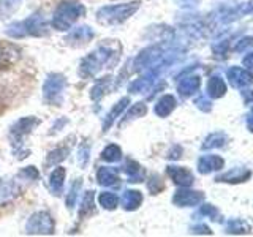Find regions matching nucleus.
<instances>
[{
    "label": "nucleus",
    "mask_w": 253,
    "mask_h": 237,
    "mask_svg": "<svg viewBox=\"0 0 253 237\" xmlns=\"http://www.w3.org/2000/svg\"><path fill=\"white\" fill-rule=\"evenodd\" d=\"M176 2H177V5L184 6V8H192V6H196L200 0H176Z\"/></svg>",
    "instance_id": "41"
},
{
    "label": "nucleus",
    "mask_w": 253,
    "mask_h": 237,
    "mask_svg": "<svg viewBox=\"0 0 253 237\" xmlns=\"http://www.w3.org/2000/svg\"><path fill=\"white\" fill-rule=\"evenodd\" d=\"M247 128L250 133H253V108L249 111V114H247Z\"/></svg>",
    "instance_id": "44"
},
{
    "label": "nucleus",
    "mask_w": 253,
    "mask_h": 237,
    "mask_svg": "<svg viewBox=\"0 0 253 237\" xmlns=\"http://www.w3.org/2000/svg\"><path fill=\"white\" fill-rule=\"evenodd\" d=\"M130 103V98L128 97H125V98H122V100H119L116 105H114V108L111 109V113L106 116V118H105V122H103V131H108L111 126H113V123L117 120L119 117L122 116V113H124V109L126 108V105Z\"/></svg>",
    "instance_id": "19"
},
{
    "label": "nucleus",
    "mask_w": 253,
    "mask_h": 237,
    "mask_svg": "<svg viewBox=\"0 0 253 237\" xmlns=\"http://www.w3.org/2000/svg\"><path fill=\"white\" fill-rule=\"evenodd\" d=\"M121 55V46L116 41L100 44L93 52L84 57L79 63V76L92 78L101 68H113Z\"/></svg>",
    "instance_id": "1"
},
{
    "label": "nucleus",
    "mask_w": 253,
    "mask_h": 237,
    "mask_svg": "<svg viewBox=\"0 0 253 237\" xmlns=\"http://www.w3.org/2000/svg\"><path fill=\"white\" fill-rule=\"evenodd\" d=\"M201 87V79L200 76H185L182 78L177 84V92L182 97H192L196 93Z\"/></svg>",
    "instance_id": "15"
},
{
    "label": "nucleus",
    "mask_w": 253,
    "mask_h": 237,
    "mask_svg": "<svg viewBox=\"0 0 253 237\" xmlns=\"http://www.w3.org/2000/svg\"><path fill=\"white\" fill-rule=\"evenodd\" d=\"M124 172L126 174V177L130 179V182H142L146 177V171L142 169V166L131 160V158H126L125 164H124Z\"/></svg>",
    "instance_id": "18"
},
{
    "label": "nucleus",
    "mask_w": 253,
    "mask_h": 237,
    "mask_svg": "<svg viewBox=\"0 0 253 237\" xmlns=\"http://www.w3.org/2000/svg\"><path fill=\"white\" fill-rule=\"evenodd\" d=\"M21 188L14 180L0 179V205H6L13 202L19 196Z\"/></svg>",
    "instance_id": "12"
},
{
    "label": "nucleus",
    "mask_w": 253,
    "mask_h": 237,
    "mask_svg": "<svg viewBox=\"0 0 253 237\" xmlns=\"http://www.w3.org/2000/svg\"><path fill=\"white\" fill-rule=\"evenodd\" d=\"M67 155H68V149H67V147L54 149L52 152H51L49 155H47L46 164H47V166H57L59 163H62L63 160H65Z\"/></svg>",
    "instance_id": "31"
},
{
    "label": "nucleus",
    "mask_w": 253,
    "mask_h": 237,
    "mask_svg": "<svg viewBox=\"0 0 253 237\" xmlns=\"http://www.w3.org/2000/svg\"><path fill=\"white\" fill-rule=\"evenodd\" d=\"M89 152H90V149H89V146H87V144L79 147V150H78V161H79V164H81V166H85L87 161H89Z\"/></svg>",
    "instance_id": "39"
},
{
    "label": "nucleus",
    "mask_w": 253,
    "mask_h": 237,
    "mask_svg": "<svg viewBox=\"0 0 253 237\" xmlns=\"http://www.w3.org/2000/svg\"><path fill=\"white\" fill-rule=\"evenodd\" d=\"M176 105H177V101H176V98L172 97V95H163V97L158 100L157 105H155V114L160 116V117L169 116L172 111L176 109Z\"/></svg>",
    "instance_id": "22"
},
{
    "label": "nucleus",
    "mask_w": 253,
    "mask_h": 237,
    "mask_svg": "<svg viewBox=\"0 0 253 237\" xmlns=\"http://www.w3.org/2000/svg\"><path fill=\"white\" fill-rule=\"evenodd\" d=\"M166 172L174 180V184L179 187H192L193 184V174L187 168H182V166H168Z\"/></svg>",
    "instance_id": "13"
},
{
    "label": "nucleus",
    "mask_w": 253,
    "mask_h": 237,
    "mask_svg": "<svg viewBox=\"0 0 253 237\" xmlns=\"http://www.w3.org/2000/svg\"><path fill=\"white\" fill-rule=\"evenodd\" d=\"M21 59V49L10 43H0V68H8Z\"/></svg>",
    "instance_id": "11"
},
{
    "label": "nucleus",
    "mask_w": 253,
    "mask_h": 237,
    "mask_svg": "<svg viewBox=\"0 0 253 237\" xmlns=\"http://www.w3.org/2000/svg\"><path fill=\"white\" fill-rule=\"evenodd\" d=\"M250 47H253V37H244L237 41L234 49H236V52H244V51L250 49Z\"/></svg>",
    "instance_id": "37"
},
{
    "label": "nucleus",
    "mask_w": 253,
    "mask_h": 237,
    "mask_svg": "<svg viewBox=\"0 0 253 237\" xmlns=\"http://www.w3.org/2000/svg\"><path fill=\"white\" fill-rule=\"evenodd\" d=\"M97 180L103 187H113L119 184V172L116 168H109V166H101L97 171Z\"/></svg>",
    "instance_id": "17"
},
{
    "label": "nucleus",
    "mask_w": 253,
    "mask_h": 237,
    "mask_svg": "<svg viewBox=\"0 0 253 237\" xmlns=\"http://www.w3.org/2000/svg\"><path fill=\"white\" fill-rule=\"evenodd\" d=\"M206 95L209 98H221L226 93V82L225 79H221L220 76H212L208 82V89H206Z\"/></svg>",
    "instance_id": "21"
},
{
    "label": "nucleus",
    "mask_w": 253,
    "mask_h": 237,
    "mask_svg": "<svg viewBox=\"0 0 253 237\" xmlns=\"http://www.w3.org/2000/svg\"><path fill=\"white\" fill-rule=\"evenodd\" d=\"M65 169L63 168H55L51 176H49V188L54 195H60L62 193V188H63V184H65Z\"/></svg>",
    "instance_id": "23"
},
{
    "label": "nucleus",
    "mask_w": 253,
    "mask_h": 237,
    "mask_svg": "<svg viewBox=\"0 0 253 237\" xmlns=\"http://www.w3.org/2000/svg\"><path fill=\"white\" fill-rule=\"evenodd\" d=\"M85 14L84 5L78 2H62L52 16V27L57 30H68L73 24Z\"/></svg>",
    "instance_id": "4"
},
{
    "label": "nucleus",
    "mask_w": 253,
    "mask_h": 237,
    "mask_svg": "<svg viewBox=\"0 0 253 237\" xmlns=\"http://www.w3.org/2000/svg\"><path fill=\"white\" fill-rule=\"evenodd\" d=\"M101 158L105 161H108V163H117V161L122 160V150L116 144H109V146H106L105 149H103Z\"/></svg>",
    "instance_id": "25"
},
{
    "label": "nucleus",
    "mask_w": 253,
    "mask_h": 237,
    "mask_svg": "<svg viewBox=\"0 0 253 237\" xmlns=\"http://www.w3.org/2000/svg\"><path fill=\"white\" fill-rule=\"evenodd\" d=\"M242 95H244V101H245V105H249L250 101H253V90L242 92Z\"/></svg>",
    "instance_id": "45"
},
{
    "label": "nucleus",
    "mask_w": 253,
    "mask_h": 237,
    "mask_svg": "<svg viewBox=\"0 0 253 237\" xmlns=\"http://www.w3.org/2000/svg\"><path fill=\"white\" fill-rule=\"evenodd\" d=\"M250 231V226L245 223L244 220H229L226 223V233L229 234H244V233H249Z\"/></svg>",
    "instance_id": "29"
},
{
    "label": "nucleus",
    "mask_w": 253,
    "mask_h": 237,
    "mask_svg": "<svg viewBox=\"0 0 253 237\" xmlns=\"http://www.w3.org/2000/svg\"><path fill=\"white\" fill-rule=\"evenodd\" d=\"M54 220L47 212H35L30 215L26 225L27 234H52L54 233Z\"/></svg>",
    "instance_id": "6"
},
{
    "label": "nucleus",
    "mask_w": 253,
    "mask_h": 237,
    "mask_svg": "<svg viewBox=\"0 0 253 237\" xmlns=\"http://www.w3.org/2000/svg\"><path fill=\"white\" fill-rule=\"evenodd\" d=\"M146 113H147V106L144 105V103H136V105L131 106V108L128 109V113L125 114V117H124V120L121 122V125H124V123H126V122L133 120V118L142 117Z\"/></svg>",
    "instance_id": "30"
},
{
    "label": "nucleus",
    "mask_w": 253,
    "mask_h": 237,
    "mask_svg": "<svg viewBox=\"0 0 253 237\" xmlns=\"http://www.w3.org/2000/svg\"><path fill=\"white\" fill-rule=\"evenodd\" d=\"M22 0H0V18L11 16L19 10Z\"/></svg>",
    "instance_id": "28"
},
{
    "label": "nucleus",
    "mask_w": 253,
    "mask_h": 237,
    "mask_svg": "<svg viewBox=\"0 0 253 237\" xmlns=\"http://www.w3.org/2000/svg\"><path fill=\"white\" fill-rule=\"evenodd\" d=\"M193 233L196 234H211V229L208 226H204V225H198L193 228Z\"/></svg>",
    "instance_id": "43"
},
{
    "label": "nucleus",
    "mask_w": 253,
    "mask_h": 237,
    "mask_svg": "<svg viewBox=\"0 0 253 237\" xmlns=\"http://www.w3.org/2000/svg\"><path fill=\"white\" fill-rule=\"evenodd\" d=\"M98 204L106 210H114L119 205V196L111 192H103L98 196Z\"/></svg>",
    "instance_id": "26"
},
{
    "label": "nucleus",
    "mask_w": 253,
    "mask_h": 237,
    "mask_svg": "<svg viewBox=\"0 0 253 237\" xmlns=\"http://www.w3.org/2000/svg\"><path fill=\"white\" fill-rule=\"evenodd\" d=\"M147 188H149V192L152 193V195H157V193H160L162 190L165 188V184H163V180L160 179V176L158 174H152L147 182Z\"/></svg>",
    "instance_id": "33"
},
{
    "label": "nucleus",
    "mask_w": 253,
    "mask_h": 237,
    "mask_svg": "<svg viewBox=\"0 0 253 237\" xmlns=\"http://www.w3.org/2000/svg\"><path fill=\"white\" fill-rule=\"evenodd\" d=\"M95 37V32L89 26H79L76 29H71L70 34L65 37V41L70 46H83L92 41Z\"/></svg>",
    "instance_id": "9"
},
{
    "label": "nucleus",
    "mask_w": 253,
    "mask_h": 237,
    "mask_svg": "<svg viewBox=\"0 0 253 237\" xmlns=\"http://www.w3.org/2000/svg\"><path fill=\"white\" fill-rule=\"evenodd\" d=\"M79 188H81V180H79V179H76V182H75L73 185H71L70 192H68V195H67V207H68V209L75 207Z\"/></svg>",
    "instance_id": "34"
},
{
    "label": "nucleus",
    "mask_w": 253,
    "mask_h": 237,
    "mask_svg": "<svg viewBox=\"0 0 253 237\" xmlns=\"http://www.w3.org/2000/svg\"><path fill=\"white\" fill-rule=\"evenodd\" d=\"M109 79L111 78H103V79H100V81L97 82V85L93 87L92 89V93H90V97H92V100L93 101H98L103 95H106V92H108V89H109Z\"/></svg>",
    "instance_id": "32"
},
{
    "label": "nucleus",
    "mask_w": 253,
    "mask_h": 237,
    "mask_svg": "<svg viewBox=\"0 0 253 237\" xmlns=\"http://www.w3.org/2000/svg\"><path fill=\"white\" fill-rule=\"evenodd\" d=\"M228 82L231 84L234 89L244 90L245 87L253 82V75L249 70H244L241 67H231L228 70Z\"/></svg>",
    "instance_id": "10"
},
{
    "label": "nucleus",
    "mask_w": 253,
    "mask_h": 237,
    "mask_svg": "<svg viewBox=\"0 0 253 237\" xmlns=\"http://www.w3.org/2000/svg\"><path fill=\"white\" fill-rule=\"evenodd\" d=\"M196 215H200V217H209L211 220H218V210L213 207V205L211 204H204L200 207V210H198Z\"/></svg>",
    "instance_id": "35"
},
{
    "label": "nucleus",
    "mask_w": 253,
    "mask_h": 237,
    "mask_svg": "<svg viewBox=\"0 0 253 237\" xmlns=\"http://www.w3.org/2000/svg\"><path fill=\"white\" fill-rule=\"evenodd\" d=\"M244 67L245 70H253V52L247 54L244 57Z\"/></svg>",
    "instance_id": "42"
},
{
    "label": "nucleus",
    "mask_w": 253,
    "mask_h": 237,
    "mask_svg": "<svg viewBox=\"0 0 253 237\" xmlns=\"http://www.w3.org/2000/svg\"><path fill=\"white\" fill-rule=\"evenodd\" d=\"M195 105L196 108H200L201 111H211L212 109V101L208 95H203V97H198L195 100Z\"/></svg>",
    "instance_id": "38"
},
{
    "label": "nucleus",
    "mask_w": 253,
    "mask_h": 237,
    "mask_svg": "<svg viewBox=\"0 0 253 237\" xmlns=\"http://www.w3.org/2000/svg\"><path fill=\"white\" fill-rule=\"evenodd\" d=\"M95 210V195L93 192H85L84 196H83V201H81V209H79V217H85L92 213Z\"/></svg>",
    "instance_id": "27"
},
{
    "label": "nucleus",
    "mask_w": 253,
    "mask_h": 237,
    "mask_svg": "<svg viewBox=\"0 0 253 237\" xmlns=\"http://www.w3.org/2000/svg\"><path fill=\"white\" fill-rule=\"evenodd\" d=\"M47 21L42 13H35L29 16L27 19L21 22H13L8 26L6 34L13 38H22V37H43L47 35Z\"/></svg>",
    "instance_id": "2"
},
{
    "label": "nucleus",
    "mask_w": 253,
    "mask_h": 237,
    "mask_svg": "<svg viewBox=\"0 0 253 237\" xmlns=\"http://www.w3.org/2000/svg\"><path fill=\"white\" fill-rule=\"evenodd\" d=\"M38 125H40V120L37 117H32V116L22 117V118H19L18 122H14L11 125V128H10V134H11V138L14 141V144H16V142H21V144H22L24 136H27V134L32 130H35Z\"/></svg>",
    "instance_id": "7"
},
{
    "label": "nucleus",
    "mask_w": 253,
    "mask_h": 237,
    "mask_svg": "<svg viewBox=\"0 0 253 237\" xmlns=\"http://www.w3.org/2000/svg\"><path fill=\"white\" fill-rule=\"evenodd\" d=\"M223 166H225V161L220 155H204L198 160V171L201 174L220 171Z\"/></svg>",
    "instance_id": "14"
},
{
    "label": "nucleus",
    "mask_w": 253,
    "mask_h": 237,
    "mask_svg": "<svg viewBox=\"0 0 253 237\" xmlns=\"http://www.w3.org/2000/svg\"><path fill=\"white\" fill-rule=\"evenodd\" d=\"M38 176L40 174H38V169L35 168V166H27V168L21 169L18 174V177L24 179V180H35V179H38Z\"/></svg>",
    "instance_id": "36"
},
{
    "label": "nucleus",
    "mask_w": 253,
    "mask_h": 237,
    "mask_svg": "<svg viewBox=\"0 0 253 237\" xmlns=\"http://www.w3.org/2000/svg\"><path fill=\"white\" fill-rule=\"evenodd\" d=\"M119 201H121V205L125 210L131 212V210H136L142 204V195L138 190H125Z\"/></svg>",
    "instance_id": "16"
},
{
    "label": "nucleus",
    "mask_w": 253,
    "mask_h": 237,
    "mask_svg": "<svg viewBox=\"0 0 253 237\" xmlns=\"http://www.w3.org/2000/svg\"><path fill=\"white\" fill-rule=\"evenodd\" d=\"M252 176V172L245 168H234L229 172L223 174V176L217 177V182H226V184H239V182L249 180Z\"/></svg>",
    "instance_id": "20"
},
{
    "label": "nucleus",
    "mask_w": 253,
    "mask_h": 237,
    "mask_svg": "<svg viewBox=\"0 0 253 237\" xmlns=\"http://www.w3.org/2000/svg\"><path fill=\"white\" fill-rule=\"evenodd\" d=\"M139 2H128V3H119L111 6H103L97 11V21L103 26H116L122 24L126 19L139 10Z\"/></svg>",
    "instance_id": "3"
},
{
    "label": "nucleus",
    "mask_w": 253,
    "mask_h": 237,
    "mask_svg": "<svg viewBox=\"0 0 253 237\" xmlns=\"http://www.w3.org/2000/svg\"><path fill=\"white\" fill-rule=\"evenodd\" d=\"M204 199V193L196 192V190H188V187H182L172 196V202L179 207H193V205L201 204Z\"/></svg>",
    "instance_id": "8"
},
{
    "label": "nucleus",
    "mask_w": 253,
    "mask_h": 237,
    "mask_svg": "<svg viewBox=\"0 0 253 237\" xmlns=\"http://www.w3.org/2000/svg\"><path fill=\"white\" fill-rule=\"evenodd\" d=\"M180 154H182V147L180 146H174L172 150L168 154V158H169V160H179Z\"/></svg>",
    "instance_id": "40"
},
{
    "label": "nucleus",
    "mask_w": 253,
    "mask_h": 237,
    "mask_svg": "<svg viewBox=\"0 0 253 237\" xmlns=\"http://www.w3.org/2000/svg\"><path fill=\"white\" fill-rule=\"evenodd\" d=\"M67 87V79L60 73H51L46 78L43 84V95L44 100L49 105H60L63 98V92Z\"/></svg>",
    "instance_id": "5"
},
{
    "label": "nucleus",
    "mask_w": 253,
    "mask_h": 237,
    "mask_svg": "<svg viewBox=\"0 0 253 237\" xmlns=\"http://www.w3.org/2000/svg\"><path fill=\"white\" fill-rule=\"evenodd\" d=\"M228 142V136L225 133L217 131V133H211L208 138L204 139L203 142V149L204 150H209V149H218V147H223Z\"/></svg>",
    "instance_id": "24"
}]
</instances>
